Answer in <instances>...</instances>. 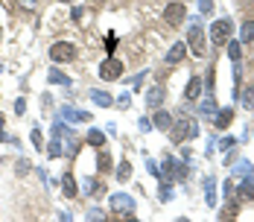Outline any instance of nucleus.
<instances>
[{"instance_id":"27","label":"nucleus","mask_w":254,"mask_h":222,"mask_svg":"<svg viewBox=\"0 0 254 222\" xmlns=\"http://www.w3.org/2000/svg\"><path fill=\"white\" fill-rule=\"evenodd\" d=\"M205 79H208V91H211V94H213V67H211V70H208V76H205Z\"/></svg>"},{"instance_id":"19","label":"nucleus","mask_w":254,"mask_h":222,"mask_svg":"<svg viewBox=\"0 0 254 222\" xmlns=\"http://www.w3.org/2000/svg\"><path fill=\"white\" fill-rule=\"evenodd\" d=\"M240 38H243L246 44L254 41V21H246V24H243V35H240Z\"/></svg>"},{"instance_id":"21","label":"nucleus","mask_w":254,"mask_h":222,"mask_svg":"<svg viewBox=\"0 0 254 222\" xmlns=\"http://www.w3.org/2000/svg\"><path fill=\"white\" fill-rule=\"evenodd\" d=\"M50 82H56V85H67V82H70V79H67V76H64L62 70H50Z\"/></svg>"},{"instance_id":"25","label":"nucleus","mask_w":254,"mask_h":222,"mask_svg":"<svg viewBox=\"0 0 254 222\" xmlns=\"http://www.w3.org/2000/svg\"><path fill=\"white\" fill-rule=\"evenodd\" d=\"M169 199H172V190H169V187H164V184H161V202H169Z\"/></svg>"},{"instance_id":"18","label":"nucleus","mask_w":254,"mask_h":222,"mask_svg":"<svg viewBox=\"0 0 254 222\" xmlns=\"http://www.w3.org/2000/svg\"><path fill=\"white\" fill-rule=\"evenodd\" d=\"M117 178H120V181H128V178H131V164H128V161H120V167H117Z\"/></svg>"},{"instance_id":"6","label":"nucleus","mask_w":254,"mask_h":222,"mask_svg":"<svg viewBox=\"0 0 254 222\" xmlns=\"http://www.w3.org/2000/svg\"><path fill=\"white\" fill-rule=\"evenodd\" d=\"M211 41H213L216 47H225V44L231 41V21H228V18L216 21V24L211 27Z\"/></svg>"},{"instance_id":"10","label":"nucleus","mask_w":254,"mask_h":222,"mask_svg":"<svg viewBox=\"0 0 254 222\" xmlns=\"http://www.w3.org/2000/svg\"><path fill=\"white\" fill-rule=\"evenodd\" d=\"M155 126H158L161 132H169V126H172V114H169V111H155Z\"/></svg>"},{"instance_id":"12","label":"nucleus","mask_w":254,"mask_h":222,"mask_svg":"<svg viewBox=\"0 0 254 222\" xmlns=\"http://www.w3.org/2000/svg\"><path fill=\"white\" fill-rule=\"evenodd\" d=\"M164 96H167V91H164V88H152V91L146 94V105H152V108H158V105H161V99H164Z\"/></svg>"},{"instance_id":"1","label":"nucleus","mask_w":254,"mask_h":222,"mask_svg":"<svg viewBox=\"0 0 254 222\" xmlns=\"http://www.w3.org/2000/svg\"><path fill=\"white\" fill-rule=\"evenodd\" d=\"M169 134H172V140L175 143H184V140H190V137H196L199 134V126H196V120H178V123H172L169 126Z\"/></svg>"},{"instance_id":"23","label":"nucleus","mask_w":254,"mask_h":222,"mask_svg":"<svg viewBox=\"0 0 254 222\" xmlns=\"http://www.w3.org/2000/svg\"><path fill=\"white\" fill-rule=\"evenodd\" d=\"M64 114H67L70 120H82V123L88 120V114H85V111H73V108H64Z\"/></svg>"},{"instance_id":"15","label":"nucleus","mask_w":254,"mask_h":222,"mask_svg":"<svg viewBox=\"0 0 254 222\" xmlns=\"http://www.w3.org/2000/svg\"><path fill=\"white\" fill-rule=\"evenodd\" d=\"M231 120H234V108H222V111L216 114V126H219V129H228Z\"/></svg>"},{"instance_id":"14","label":"nucleus","mask_w":254,"mask_h":222,"mask_svg":"<svg viewBox=\"0 0 254 222\" xmlns=\"http://www.w3.org/2000/svg\"><path fill=\"white\" fill-rule=\"evenodd\" d=\"M62 190H64V196H67V199H70V196H76V181H73V176H70V173H64Z\"/></svg>"},{"instance_id":"13","label":"nucleus","mask_w":254,"mask_h":222,"mask_svg":"<svg viewBox=\"0 0 254 222\" xmlns=\"http://www.w3.org/2000/svg\"><path fill=\"white\" fill-rule=\"evenodd\" d=\"M91 99H94L96 105H102V108L114 105V99H111V94H105V91H91Z\"/></svg>"},{"instance_id":"24","label":"nucleus","mask_w":254,"mask_h":222,"mask_svg":"<svg viewBox=\"0 0 254 222\" xmlns=\"http://www.w3.org/2000/svg\"><path fill=\"white\" fill-rule=\"evenodd\" d=\"M30 173V161H18V176H27Z\"/></svg>"},{"instance_id":"29","label":"nucleus","mask_w":254,"mask_h":222,"mask_svg":"<svg viewBox=\"0 0 254 222\" xmlns=\"http://www.w3.org/2000/svg\"><path fill=\"white\" fill-rule=\"evenodd\" d=\"M211 9H213V0H202V12H205V15H208V12H211Z\"/></svg>"},{"instance_id":"3","label":"nucleus","mask_w":254,"mask_h":222,"mask_svg":"<svg viewBox=\"0 0 254 222\" xmlns=\"http://www.w3.org/2000/svg\"><path fill=\"white\" fill-rule=\"evenodd\" d=\"M120 76H123V62H120V59L108 56L105 62L99 64V79H105V82H117Z\"/></svg>"},{"instance_id":"7","label":"nucleus","mask_w":254,"mask_h":222,"mask_svg":"<svg viewBox=\"0 0 254 222\" xmlns=\"http://www.w3.org/2000/svg\"><path fill=\"white\" fill-rule=\"evenodd\" d=\"M184 18H187V6H184V3H169V6L164 9V21H167L169 27H178Z\"/></svg>"},{"instance_id":"9","label":"nucleus","mask_w":254,"mask_h":222,"mask_svg":"<svg viewBox=\"0 0 254 222\" xmlns=\"http://www.w3.org/2000/svg\"><path fill=\"white\" fill-rule=\"evenodd\" d=\"M199 94H202V79H196V76H193L190 82H187V88H184V99L196 102V99H199Z\"/></svg>"},{"instance_id":"4","label":"nucleus","mask_w":254,"mask_h":222,"mask_svg":"<svg viewBox=\"0 0 254 222\" xmlns=\"http://www.w3.org/2000/svg\"><path fill=\"white\" fill-rule=\"evenodd\" d=\"M50 59H53L56 64L70 62V59H76V47H73L70 41H56V44L50 47Z\"/></svg>"},{"instance_id":"8","label":"nucleus","mask_w":254,"mask_h":222,"mask_svg":"<svg viewBox=\"0 0 254 222\" xmlns=\"http://www.w3.org/2000/svg\"><path fill=\"white\" fill-rule=\"evenodd\" d=\"M184 56H187V44H184V41H178V44H172V47H169L167 62H169V64H178Z\"/></svg>"},{"instance_id":"5","label":"nucleus","mask_w":254,"mask_h":222,"mask_svg":"<svg viewBox=\"0 0 254 222\" xmlns=\"http://www.w3.org/2000/svg\"><path fill=\"white\" fill-rule=\"evenodd\" d=\"M187 41H190L193 56H205V30L199 27V21H190V32H187Z\"/></svg>"},{"instance_id":"28","label":"nucleus","mask_w":254,"mask_h":222,"mask_svg":"<svg viewBox=\"0 0 254 222\" xmlns=\"http://www.w3.org/2000/svg\"><path fill=\"white\" fill-rule=\"evenodd\" d=\"M32 143L41 146V132H38V129H32Z\"/></svg>"},{"instance_id":"2","label":"nucleus","mask_w":254,"mask_h":222,"mask_svg":"<svg viewBox=\"0 0 254 222\" xmlns=\"http://www.w3.org/2000/svg\"><path fill=\"white\" fill-rule=\"evenodd\" d=\"M111 211L120 214L123 220H134V199L126 196V193H114L111 196Z\"/></svg>"},{"instance_id":"31","label":"nucleus","mask_w":254,"mask_h":222,"mask_svg":"<svg viewBox=\"0 0 254 222\" xmlns=\"http://www.w3.org/2000/svg\"><path fill=\"white\" fill-rule=\"evenodd\" d=\"M62 3H73V0H62Z\"/></svg>"},{"instance_id":"16","label":"nucleus","mask_w":254,"mask_h":222,"mask_svg":"<svg viewBox=\"0 0 254 222\" xmlns=\"http://www.w3.org/2000/svg\"><path fill=\"white\" fill-rule=\"evenodd\" d=\"M205 202H208L211 208L216 205V190H213V178H208V181H205Z\"/></svg>"},{"instance_id":"17","label":"nucleus","mask_w":254,"mask_h":222,"mask_svg":"<svg viewBox=\"0 0 254 222\" xmlns=\"http://www.w3.org/2000/svg\"><path fill=\"white\" fill-rule=\"evenodd\" d=\"M88 143H91V146H102V143H105V134H102L99 129H91V132H88Z\"/></svg>"},{"instance_id":"20","label":"nucleus","mask_w":254,"mask_h":222,"mask_svg":"<svg viewBox=\"0 0 254 222\" xmlns=\"http://www.w3.org/2000/svg\"><path fill=\"white\" fill-rule=\"evenodd\" d=\"M225 47H228V56H231V62H240V44H237V41H228Z\"/></svg>"},{"instance_id":"11","label":"nucleus","mask_w":254,"mask_h":222,"mask_svg":"<svg viewBox=\"0 0 254 222\" xmlns=\"http://www.w3.org/2000/svg\"><path fill=\"white\" fill-rule=\"evenodd\" d=\"M96 170H99V173H111V155H108L105 149L96 152Z\"/></svg>"},{"instance_id":"30","label":"nucleus","mask_w":254,"mask_h":222,"mask_svg":"<svg viewBox=\"0 0 254 222\" xmlns=\"http://www.w3.org/2000/svg\"><path fill=\"white\" fill-rule=\"evenodd\" d=\"M24 108H27V102H24V99H18V102H15V111H18V114H24Z\"/></svg>"},{"instance_id":"26","label":"nucleus","mask_w":254,"mask_h":222,"mask_svg":"<svg viewBox=\"0 0 254 222\" xmlns=\"http://www.w3.org/2000/svg\"><path fill=\"white\" fill-rule=\"evenodd\" d=\"M202 111H205V114H211V111H216V102H213V96H211V102H205V105H202Z\"/></svg>"},{"instance_id":"22","label":"nucleus","mask_w":254,"mask_h":222,"mask_svg":"<svg viewBox=\"0 0 254 222\" xmlns=\"http://www.w3.org/2000/svg\"><path fill=\"white\" fill-rule=\"evenodd\" d=\"M243 102H246V108H254V85H249L243 91Z\"/></svg>"}]
</instances>
